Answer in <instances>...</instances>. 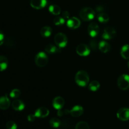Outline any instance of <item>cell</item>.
I'll return each mask as SVG.
<instances>
[{
  "mask_svg": "<svg viewBox=\"0 0 129 129\" xmlns=\"http://www.w3.org/2000/svg\"><path fill=\"white\" fill-rule=\"evenodd\" d=\"M75 81L79 86H86L89 81V77L88 73L83 70L78 71L75 76Z\"/></svg>",
  "mask_w": 129,
  "mask_h": 129,
  "instance_id": "obj_1",
  "label": "cell"
},
{
  "mask_svg": "<svg viewBox=\"0 0 129 129\" xmlns=\"http://www.w3.org/2000/svg\"><path fill=\"white\" fill-rule=\"evenodd\" d=\"M79 16L84 21H90L93 20L95 16V11L91 8H83L79 12Z\"/></svg>",
  "mask_w": 129,
  "mask_h": 129,
  "instance_id": "obj_2",
  "label": "cell"
},
{
  "mask_svg": "<svg viewBox=\"0 0 129 129\" xmlns=\"http://www.w3.org/2000/svg\"><path fill=\"white\" fill-rule=\"evenodd\" d=\"M49 58L44 52H40L35 57V62L37 66L43 68L47 64Z\"/></svg>",
  "mask_w": 129,
  "mask_h": 129,
  "instance_id": "obj_3",
  "label": "cell"
},
{
  "mask_svg": "<svg viewBox=\"0 0 129 129\" xmlns=\"http://www.w3.org/2000/svg\"><path fill=\"white\" fill-rule=\"evenodd\" d=\"M54 42L59 48H64L68 44V38L63 33H58L54 37Z\"/></svg>",
  "mask_w": 129,
  "mask_h": 129,
  "instance_id": "obj_4",
  "label": "cell"
},
{
  "mask_svg": "<svg viewBox=\"0 0 129 129\" xmlns=\"http://www.w3.org/2000/svg\"><path fill=\"white\" fill-rule=\"evenodd\" d=\"M118 88L122 90H127L129 88V76L128 74H122L117 80Z\"/></svg>",
  "mask_w": 129,
  "mask_h": 129,
  "instance_id": "obj_5",
  "label": "cell"
},
{
  "mask_svg": "<svg viewBox=\"0 0 129 129\" xmlns=\"http://www.w3.org/2000/svg\"><path fill=\"white\" fill-rule=\"evenodd\" d=\"M116 34L117 32L114 28L112 26H108V27H106L103 30L102 38L105 40H111L116 36Z\"/></svg>",
  "mask_w": 129,
  "mask_h": 129,
  "instance_id": "obj_6",
  "label": "cell"
},
{
  "mask_svg": "<svg viewBox=\"0 0 129 129\" xmlns=\"http://www.w3.org/2000/svg\"><path fill=\"white\" fill-rule=\"evenodd\" d=\"M77 54L82 57L88 56L90 53V49L87 45L84 44H81L77 46L76 49Z\"/></svg>",
  "mask_w": 129,
  "mask_h": 129,
  "instance_id": "obj_7",
  "label": "cell"
},
{
  "mask_svg": "<svg viewBox=\"0 0 129 129\" xmlns=\"http://www.w3.org/2000/svg\"><path fill=\"white\" fill-rule=\"evenodd\" d=\"M117 118L122 121H127L129 120V108H122L117 112Z\"/></svg>",
  "mask_w": 129,
  "mask_h": 129,
  "instance_id": "obj_8",
  "label": "cell"
},
{
  "mask_svg": "<svg viewBox=\"0 0 129 129\" xmlns=\"http://www.w3.org/2000/svg\"><path fill=\"white\" fill-rule=\"evenodd\" d=\"M88 31L89 35L91 37L94 38L98 35L100 31V28L98 24L96 23H91L89 25L88 27Z\"/></svg>",
  "mask_w": 129,
  "mask_h": 129,
  "instance_id": "obj_9",
  "label": "cell"
},
{
  "mask_svg": "<svg viewBox=\"0 0 129 129\" xmlns=\"http://www.w3.org/2000/svg\"><path fill=\"white\" fill-rule=\"evenodd\" d=\"M67 25L70 28H78L81 25V21L76 17H71L67 21Z\"/></svg>",
  "mask_w": 129,
  "mask_h": 129,
  "instance_id": "obj_10",
  "label": "cell"
},
{
  "mask_svg": "<svg viewBox=\"0 0 129 129\" xmlns=\"http://www.w3.org/2000/svg\"><path fill=\"white\" fill-rule=\"evenodd\" d=\"M47 4V0H31L30 1V6L34 9L40 10L45 7Z\"/></svg>",
  "mask_w": 129,
  "mask_h": 129,
  "instance_id": "obj_11",
  "label": "cell"
},
{
  "mask_svg": "<svg viewBox=\"0 0 129 129\" xmlns=\"http://www.w3.org/2000/svg\"><path fill=\"white\" fill-rule=\"evenodd\" d=\"M64 103H65V101H64V98L61 96H57L54 99L52 102V105L55 109L56 110H60L62 108L64 107Z\"/></svg>",
  "mask_w": 129,
  "mask_h": 129,
  "instance_id": "obj_12",
  "label": "cell"
},
{
  "mask_svg": "<svg viewBox=\"0 0 129 129\" xmlns=\"http://www.w3.org/2000/svg\"><path fill=\"white\" fill-rule=\"evenodd\" d=\"M49 114V110L45 107H40L35 111L34 115L37 118H45Z\"/></svg>",
  "mask_w": 129,
  "mask_h": 129,
  "instance_id": "obj_13",
  "label": "cell"
},
{
  "mask_svg": "<svg viewBox=\"0 0 129 129\" xmlns=\"http://www.w3.org/2000/svg\"><path fill=\"white\" fill-rule=\"evenodd\" d=\"M84 110L81 106H74L70 110V113L73 117H79L83 115Z\"/></svg>",
  "mask_w": 129,
  "mask_h": 129,
  "instance_id": "obj_14",
  "label": "cell"
},
{
  "mask_svg": "<svg viewBox=\"0 0 129 129\" xmlns=\"http://www.w3.org/2000/svg\"><path fill=\"white\" fill-rule=\"evenodd\" d=\"M11 102L7 95L0 97V109L6 110L10 107Z\"/></svg>",
  "mask_w": 129,
  "mask_h": 129,
  "instance_id": "obj_15",
  "label": "cell"
},
{
  "mask_svg": "<svg viewBox=\"0 0 129 129\" xmlns=\"http://www.w3.org/2000/svg\"><path fill=\"white\" fill-rule=\"evenodd\" d=\"M60 48H59V47L57 46V45H53L52 44H48L45 47V50L46 51V52L50 54H57V53L60 52Z\"/></svg>",
  "mask_w": 129,
  "mask_h": 129,
  "instance_id": "obj_16",
  "label": "cell"
},
{
  "mask_svg": "<svg viewBox=\"0 0 129 129\" xmlns=\"http://www.w3.org/2000/svg\"><path fill=\"white\" fill-rule=\"evenodd\" d=\"M12 107L16 111H22L25 108V104L20 100H15L12 102Z\"/></svg>",
  "mask_w": 129,
  "mask_h": 129,
  "instance_id": "obj_17",
  "label": "cell"
},
{
  "mask_svg": "<svg viewBox=\"0 0 129 129\" xmlns=\"http://www.w3.org/2000/svg\"><path fill=\"white\" fill-rule=\"evenodd\" d=\"M98 49L102 52L107 53L110 50L111 46L108 42L105 40H102L98 44Z\"/></svg>",
  "mask_w": 129,
  "mask_h": 129,
  "instance_id": "obj_18",
  "label": "cell"
},
{
  "mask_svg": "<svg viewBox=\"0 0 129 129\" xmlns=\"http://www.w3.org/2000/svg\"><path fill=\"white\" fill-rule=\"evenodd\" d=\"M52 33V30L51 27H50L49 26H44L40 30V35L44 38L50 37Z\"/></svg>",
  "mask_w": 129,
  "mask_h": 129,
  "instance_id": "obj_19",
  "label": "cell"
},
{
  "mask_svg": "<svg viewBox=\"0 0 129 129\" xmlns=\"http://www.w3.org/2000/svg\"><path fill=\"white\" fill-rule=\"evenodd\" d=\"M121 56L124 59H129V45H124L121 49Z\"/></svg>",
  "mask_w": 129,
  "mask_h": 129,
  "instance_id": "obj_20",
  "label": "cell"
},
{
  "mask_svg": "<svg viewBox=\"0 0 129 129\" xmlns=\"http://www.w3.org/2000/svg\"><path fill=\"white\" fill-rule=\"evenodd\" d=\"M8 65V60L3 55L0 56V71H3L7 68Z\"/></svg>",
  "mask_w": 129,
  "mask_h": 129,
  "instance_id": "obj_21",
  "label": "cell"
},
{
  "mask_svg": "<svg viewBox=\"0 0 129 129\" xmlns=\"http://www.w3.org/2000/svg\"><path fill=\"white\" fill-rule=\"evenodd\" d=\"M49 10L54 15H59L60 13V8L57 5H50L49 7Z\"/></svg>",
  "mask_w": 129,
  "mask_h": 129,
  "instance_id": "obj_22",
  "label": "cell"
},
{
  "mask_svg": "<svg viewBox=\"0 0 129 129\" xmlns=\"http://www.w3.org/2000/svg\"><path fill=\"white\" fill-rule=\"evenodd\" d=\"M98 20L100 23H105L109 21L110 17L108 14L105 13H100L98 15Z\"/></svg>",
  "mask_w": 129,
  "mask_h": 129,
  "instance_id": "obj_23",
  "label": "cell"
},
{
  "mask_svg": "<svg viewBox=\"0 0 129 129\" xmlns=\"http://www.w3.org/2000/svg\"><path fill=\"white\" fill-rule=\"evenodd\" d=\"M100 87V84L98 81H93L89 84V89L92 91H96Z\"/></svg>",
  "mask_w": 129,
  "mask_h": 129,
  "instance_id": "obj_24",
  "label": "cell"
},
{
  "mask_svg": "<svg viewBox=\"0 0 129 129\" xmlns=\"http://www.w3.org/2000/svg\"><path fill=\"white\" fill-rule=\"evenodd\" d=\"M49 124L53 128H58L60 125V121L57 118H52L49 121Z\"/></svg>",
  "mask_w": 129,
  "mask_h": 129,
  "instance_id": "obj_25",
  "label": "cell"
},
{
  "mask_svg": "<svg viewBox=\"0 0 129 129\" xmlns=\"http://www.w3.org/2000/svg\"><path fill=\"white\" fill-rule=\"evenodd\" d=\"M75 129H90L89 126L87 122L81 121V122H78L76 125Z\"/></svg>",
  "mask_w": 129,
  "mask_h": 129,
  "instance_id": "obj_26",
  "label": "cell"
},
{
  "mask_svg": "<svg viewBox=\"0 0 129 129\" xmlns=\"http://www.w3.org/2000/svg\"><path fill=\"white\" fill-rule=\"evenodd\" d=\"M65 22L66 20L62 16H57L54 20V23L55 25H62Z\"/></svg>",
  "mask_w": 129,
  "mask_h": 129,
  "instance_id": "obj_27",
  "label": "cell"
},
{
  "mask_svg": "<svg viewBox=\"0 0 129 129\" xmlns=\"http://www.w3.org/2000/svg\"><path fill=\"white\" fill-rule=\"evenodd\" d=\"M21 94V91L18 89H13L10 92V96L12 98H17Z\"/></svg>",
  "mask_w": 129,
  "mask_h": 129,
  "instance_id": "obj_28",
  "label": "cell"
},
{
  "mask_svg": "<svg viewBox=\"0 0 129 129\" xmlns=\"http://www.w3.org/2000/svg\"><path fill=\"white\" fill-rule=\"evenodd\" d=\"M6 127L7 129H16L17 128V125L13 121H8L6 123Z\"/></svg>",
  "mask_w": 129,
  "mask_h": 129,
  "instance_id": "obj_29",
  "label": "cell"
},
{
  "mask_svg": "<svg viewBox=\"0 0 129 129\" xmlns=\"http://www.w3.org/2000/svg\"><path fill=\"white\" fill-rule=\"evenodd\" d=\"M98 44H98L96 40H95L94 39H91L89 42V46L93 50H96L98 49Z\"/></svg>",
  "mask_w": 129,
  "mask_h": 129,
  "instance_id": "obj_30",
  "label": "cell"
},
{
  "mask_svg": "<svg viewBox=\"0 0 129 129\" xmlns=\"http://www.w3.org/2000/svg\"><path fill=\"white\" fill-rule=\"evenodd\" d=\"M70 113V111H69L68 110H62V109H60L58 110L57 115L59 116V117H62L63 115L68 114V113Z\"/></svg>",
  "mask_w": 129,
  "mask_h": 129,
  "instance_id": "obj_31",
  "label": "cell"
},
{
  "mask_svg": "<svg viewBox=\"0 0 129 129\" xmlns=\"http://www.w3.org/2000/svg\"><path fill=\"white\" fill-rule=\"evenodd\" d=\"M35 118H36V117H35V115L30 114V115H28L27 119H28V120L29 121V122H34V121H35Z\"/></svg>",
  "mask_w": 129,
  "mask_h": 129,
  "instance_id": "obj_32",
  "label": "cell"
},
{
  "mask_svg": "<svg viewBox=\"0 0 129 129\" xmlns=\"http://www.w3.org/2000/svg\"><path fill=\"white\" fill-rule=\"evenodd\" d=\"M4 40H5V36H4V34H3L2 31L0 30V45L3 44Z\"/></svg>",
  "mask_w": 129,
  "mask_h": 129,
  "instance_id": "obj_33",
  "label": "cell"
},
{
  "mask_svg": "<svg viewBox=\"0 0 129 129\" xmlns=\"http://www.w3.org/2000/svg\"><path fill=\"white\" fill-rule=\"evenodd\" d=\"M62 17L64 18V19H69V12H68V11H64V13H63V15H62Z\"/></svg>",
  "mask_w": 129,
  "mask_h": 129,
  "instance_id": "obj_34",
  "label": "cell"
},
{
  "mask_svg": "<svg viewBox=\"0 0 129 129\" xmlns=\"http://www.w3.org/2000/svg\"><path fill=\"white\" fill-rule=\"evenodd\" d=\"M96 10L98 12H100V11L101 12V11H103V8H102V6H98V7L96 8Z\"/></svg>",
  "mask_w": 129,
  "mask_h": 129,
  "instance_id": "obj_35",
  "label": "cell"
},
{
  "mask_svg": "<svg viewBox=\"0 0 129 129\" xmlns=\"http://www.w3.org/2000/svg\"><path fill=\"white\" fill-rule=\"evenodd\" d=\"M127 66H128V69H129V62H128V64H127Z\"/></svg>",
  "mask_w": 129,
  "mask_h": 129,
  "instance_id": "obj_36",
  "label": "cell"
}]
</instances>
